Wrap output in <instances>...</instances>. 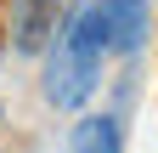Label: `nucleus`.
<instances>
[{
	"label": "nucleus",
	"mask_w": 158,
	"mask_h": 153,
	"mask_svg": "<svg viewBox=\"0 0 158 153\" xmlns=\"http://www.w3.org/2000/svg\"><path fill=\"white\" fill-rule=\"evenodd\" d=\"M107 23H102V6L85 0L62 17L56 28V46L45 57V102L51 108H85L102 85V63H107Z\"/></svg>",
	"instance_id": "1"
},
{
	"label": "nucleus",
	"mask_w": 158,
	"mask_h": 153,
	"mask_svg": "<svg viewBox=\"0 0 158 153\" xmlns=\"http://www.w3.org/2000/svg\"><path fill=\"white\" fill-rule=\"evenodd\" d=\"M102 6V23H107V46L118 57L141 51L147 46V28H152V0H96Z\"/></svg>",
	"instance_id": "2"
},
{
	"label": "nucleus",
	"mask_w": 158,
	"mask_h": 153,
	"mask_svg": "<svg viewBox=\"0 0 158 153\" xmlns=\"http://www.w3.org/2000/svg\"><path fill=\"white\" fill-rule=\"evenodd\" d=\"M56 6L62 0H11V46L23 57L45 51V40L56 34Z\"/></svg>",
	"instance_id": "3"
},
{
	"label": "nucleus",
	"mask_w": 158,
	"mask_h": 153,
	"mask_svg": "<svg viewBox=\"0 0 158 153\" xmlns=\"http://www.w3.org/2000/svg\"><path fill=\"white\" fill-rule=\"evenodd\" d=\"M73 153H124V130L113 113H85L73 125Z\"/></svg>",
	"instance_id": "4"
}]
</instances>
